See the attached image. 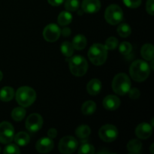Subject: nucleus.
Wrapping results in <instances>:
<instances>
[{
    "mask_svg": "<svg viewBox=\"0 0 154 154\" xmlns=\"http://www.w3.org/2000/svg\"><path fill=\"white\" fill-rule=\"evenodd\" d=\"M14 140L19 146H26L29 143V135L25 132H20L14 136Z\"/></svg>",
    "mask_w": 154,
    "mask_h": 154,
    "instance_id": "20",
    "label": "nucleus"
},
{
    "mask_svg": "<svg viewBox=\"0 0 154 154\" xmlns=\"http://www.w3.org/2000/svg\"><path fill=\"white\" fill-rule=\"evenodd\" d=\"M78 141L73 136L64 137L59 143V150L60 153L64 154H70L74 153L78 148Z\"/></svg>",
    "mask_w": 154,
    "mask_h": 154,
    "instance_id": "7",
    "label": "nucleus"
},
{
    "mask_svg": "<svg viewBox=\"0 0 154 154\" xmlns=\"http://www.w3.org/2000/svg\"><path fill=\"white\" fill-rule=\"evenodd\" d=\"M153 147H154V144H152V145H151V147H150V152H151V153H154Z\"/></svg>",
    "mask_w": 154,
    "mask_h": 154,
    "instance_id": "39",
    "label": "nucleus"
},
{
    "mask_svg": "<svg viewBox=\"0 0 154 154\" xmlns=\"http://www.w3.org/2000/svg\"><path fill=\"white\" fill-rule=\"evenodd\" d=\"M95 153V147L88 143H84L81 144L78 150L79 154H93Z\"/></svg>",
    "mask_w": 154,
    "mask_h": 154,
    "instance_id": "29",
    "label": "nucleus"
},
{
    "mask_svg": "<svg viewBox=\"0 0 154 154\" xmlns=\"http://www.w3.org/2000/svg\"><path fill=\"white\" fill-rule=\"evenodd\" d=\"M54 144L52 138L49 137H45L39 139L37 141L35 145V148L38 152L41 153H49L54 149Z\"/></svg>",
    "mask_w": 154,
    "mask_h": 154,
    "instance_id": "12",
    "label": "nucleus"
},
{
    "mask_svg": "<svg viewBox=\"0 0 154 154\" xmlns=\"http://www.w3.org/2000/svg\"><path fill=\"white\" fill-rule=\"evenodd\" d=\"M123 3L130 8H136L141 4V0H123Z\"/></svg>",
    "mask_w": 154,
    "mask_h": 154,
    "instance_id": "33",
    "label": "nucleus"
},
{
    "mask_svg": "<svg viewBox=\"0 0 154 154\" xmlns=\"http://www.w3.org/2000/svg\"><path fill=\"white\" fill-rule=\"evenodd\" d=\"M43 125V118L38 114H32L26 120V128L31 132L40 130Z\"/></svg>",
    "mask_w": 154,
    "mask_h": 154,
    "instance_id": "10",
    "label": "nucleus"
},
{
    "mask_svg": "<svg viewBox=\"0 0 154 154\" xmlns=\"http://www.w3.org/2000/svg\"><path fill=\"white\" fill-rule=\"evenodd\" d=\"M50 5L53 6H59L64 2L65 0H48Z\"/></svg>",
    "mask_w": 154,
    "mask_h": 154,
    "instance_id": "37",
    "label": "nucleus"
},
{
    "mask_svg": "<svg viewBox=\"0 0 154 154\" xmlns=\"http://www.w3.org/2000/svg\"><path fill=\"white\" fill-rule=\"evenodd\" d=\"M3 153L5 154H11V153H20V150L17 145L13 144H10L5 148Z\"/></svg>",
    "mask_w": 154,
    "mask_h": 154,
    "instance_id": "32",
    "label": "nucleus"
},
{
    "mask_svg": "<svg viewBox=\"0 0 154 154\" xmlns=\"http://www.w3.org/2000/svg\"><path fill=\"white\" fill-rule=\"evenodd\" d=\"M118 46V40L115 37H110L105 42V47L107 50H114Z\"/></svg>",
    "mask_w": 154,
    "mask_h": 154,
    "instance_id": "31",
    "label": "nucleus"
},
{
    "mask_svg": "<svg viewBox=\"0 0 154 154\" xmlns=\"http://www.w3.org/2000/svg\"><path fill=\"white\" fill-rule=\"evenodd\" d=\"M61 35V29L54 23H51L45 26L43 31L44 38L49 42H54L58 40Z\"/></svg>",
    "mask_w": 154,
    "mask_h": 154,
    "instance_id": "11",
    "label": "nucleus"
},
{
    "mask_svg": "<svg viewBox=\"0 0 154 154\" xmlns=\"http://www.w3.org/2000/svg\"><path fill=\"white\" fill-rule=\"evenodd\" d=\"M61 52L62 54L66 57H71L74 54V48L73 45L69 42H64L61 45Z\"/></svg>",
    "mask_w": 154,
    "mask_h": 154,
    "instance_id": "25",
    "label": "nucleus"
},
{
    "mask_svg": "<svg viewBox=\"0 0 154 154\" xmlns=\"http://www.w3.org/2000/svg\"><path fill=\"white\" fill-rule=\"evenodd\" d=\"M153 132V126L149 123H140L135 129V135L138 138L141 139H147L150 138Z\"/></svg>",
    "mask_w": 154,
    "mask_h": 154,
    "instance_id": "13",
    "label": "nucleus"
},
{
    "mask_svg": "<svg viewBox=\"0 0 154 154\" xmlns=\"http://www.w3.org/2000/svg\"><path fill=\"white\" fill-rule=\"evenodd\" d=\"M14 136V129L11 123L8 122H2L0 123V142L2 144H9Z\"/></svg>",
    "mask_w": 154,
    "mask_h": 154,
    "instance_id": "8",
    "label": "nucleus"
},
{
    "mask_svg": "<svg viewBox=\"0 0 154 154\" xmlns=\"http://www.w3.org/2000/svg\"><path fill=\"white\" fill-rule=\"evenodd\" d=\"M79 5L78 0H66L65 2V8L68 11H75L78 9Z\"/></svg>",
    "mask_w": 154,
    "mask_h": 154,
    "instance_id": "28",
    "label": "nucleus"
},
{
    "mask_svg": "<svg viewBox=\"0 0 154 154\" xmlns=\"http://www.w3.org/2000/svg\"><path fill=\"white\" fill-rule=\"evenodd\" d=\"M99 136L105 142H112L118 136V130L111 124H106L102 126L99 131Z\"/></svg>",
    "mask_w": 154,
    "mask_h": 154,
    "instance_id": "9",
    "label": "nucleus"
},
{
    "mask_svg": "<svg viewBox=\"0 0 154 154\" xmlns=\"http://www.w3.org/2000/svg\"><path fill=\"white\" fill-rule=\"evenodd\" d=\"M0 152H1V147H0Z\"/></svg>",
    "mask_w": 154,
    "mask_h": 154,
    "instance_id": "41",
    "label": "nucleus"
},
{
    "mask_svg": "<svg viewBox=\"0 0 154 154\" xmlns=\"http://www.w3.org/2000/svg\"><path fill=\"white\" fill-rule=\"evenodd\" d=\"M129 96L132 99H137L140 96V91L137 88L130 89L129 91Z\"/></svg>",
    "mask_w": 154,
    "mask_h": 154,
    "instance_id": "35",
    "label": "nucleus"
},
{
    "mask_svg": "<svg viewBox=\"0 0 154 154\" xmlns=\"http://www.w3.org/2000/svg\"><path fill=\"white\" fill-rule=\"evenodd\" d=\"M16 101L20 106L23 108L30 106L36 99V93L29 87H21L17 89L15 94Z\"/></svg>",
    "mask_w": 154,
    "mask_h": 154,
    "instance_id": "2",
    "label": "nucleus"
},
{
    "mask_svg": "<svg viewBox=\"0 0 154 154\" xmlns=\"http://www.w3.org/2000/svg\"><path fill=\"white\" fill-rule=\"evenodd\" d=\"M2 78H3V75H2V72H1V71H0V81H2Z\"/></svg>",
    "mask_w": 154,
    "mask_h": 154,
    "instance_id": "40",
    "label": "nucleus"
},
{
    "mask_svg": "<svg viewBox=\"0 0 154 154\" xmlns=\"http://www.w3.org/2000/svg\"><path fill=\"white\" fill-rule=\"evenodd\" d=\"M153 46L151 44H145L141 50V54L143 58L148 61L153 60Z\"/></svg>",
    "mask_w": 154,
    "mask_h": 154,
    "instance_id": "19",
    "label": "nucleus"
},
{
    "mask_svg": "<svg viewBox=\"0 0 154 154\" xmlns=\"http://www.w3.org/2000/svg\"><path fill=\"white\" fill-rule=\"evenodd\" d=\"M117 32L120 36L123 38H126L130 35L132 29H131L130 26L128 25L127 23H121L117 28Z\"/></svg>",
    "mask_w": 154,
    "mask_h": 154,
    "instance_id": "27",
    "label": "nucleus"
},
{
    "mask_svg": "<svg viewBox=\"0 0 154 154\" xmlns=\"http://www.w3.org/2000/svg\"><path fill=\"white\" fill-rule=\"evenodd\" d=\"M142 148V144L139 140L132 139L127 144V150L131 153H138Z\"/></svg>",
    "mask_w": 154,
    "mask_h": 154,
    "instance_id": "23",
    "label": "nucleus"
},
{
    "mask_svg": "<svg viewBox=\"0 0 154 154\" xmlns=\"http://www.w3.org/2000/svg\"><path fill=\"white\" fill-rule=\"evenodd\" d=\"M48 137L51 138H56L57 135V129H54V128H51V129H50L48 132Z\"/></svg>",
    "mask_w": 154,
    "mask_h": 154,
    "instance_id": "36",
    "label": "nucleus"
},
{
    "mask_svg": "<svg viewBox=\"0 0 154 154\" xmlns=\"http://www.w3.org/2000/svg\"><path fill=\"white\" fill-rule=\"evenodd\" d=\"M87 38L84 35H77L75 36L72 41V45H73L74 48L78 51H81V50L84 49L87 46Z\"/></svg>",
    "mask_w": 154,
    "mask_h": 154,
    "instance_id": "17",
    "label": "nucleus"
},
{
    "mask_svg": "<svg viewBox=\"0 0 154 154\" xmlns=\"http://www.w3.org/2000/svg\"><path fill=\"white\" fill-rule=\"evenodd\" d=\"M112 89L114 93L120 96L127 94L131 89V81L129 76L124 73L115 75L112 81Z\"/></svg>",
    "mask_w": 154,
    "mask_h": 154,
    "instance_id": "4",
    "label": "nucleus"
},
{
    "mask_svg": "<svg viewBox=\"0 0 154 154\" xmlns=\"http://www.w3.org/2000/svg\"><path fill=\"white\" fill-rule=\"evenodd\" d=\"M69 69L75 76L81 77L85 75L88 69V63L81 56H75L69 60Z\"/></svg>",
    "mask_w": 154,
    "mask_h": 154,
    "instance_id": "5",
    "label": "nucleus"
},
{
    "mask_svg": "<svg viewBox=\"0 0 154 154\" xmlns=\"http://www.w3.org/2000/svg\"><path fill=\"white\" fill-rule=\"evenodd\" d=\"M108 50L102 44H94L90 48L88 57L90 62L96 66H102L106 61Z\"/></svg>",
    "mask_w": 154,
    "mask_h": 154,
    "instance_id": "3",
    "label": "nucleus"
},
{
    "mask_svg": "<svg viewBox=\"0 0 154 154\" xmlns=\"http://www.w3.org/2000/svg\"><path fill=\"white\" fill-rule=\"evenodd\" d=\"M146 10L147 13L153 16L154 14V0H147L146 5Z\"/></svg>",
    "mask_w": 154,
    "mask_h": 154,
    "instance_id": "34",
    "label": "nucleus"
},
{
    "mask_svg": "<svg viewBox=\"0 0 154 154\" xmlns=\"http://www.w3.org/2000/svg\"><path fill=\"white\" fill-rule=\"evenodd\" d=\"M96 110V104L93 101H87L83 104L81 111L84 115H90L95 113Z\"/></svg>",
    "mask_w": 154,
    "mask_h": 154,
    "instance_id": "21",
    "label": "nucleus"
},
{
    "mask_svg": "<svg viewBox=\"0 0 154 154\" xmlns=\"http://www.w3.org/2000/svg\"><path fill=\"white\" fill-rule=\"evenodd\" d=\"M61 34L63 35V36H65V37H67V36L70 35L71 29L69 28H68V27H66V28H64L61 31Z\"/></svg>",
    "mask_w": 154,
    "mask_h": 154,
    "instance_id": "38",
    "label": "nucleus"
},
{
    "mask_svg": "<svg viewBox=\"0 0 154 154\" xmlns=\"http://www.w3.org/2000/svg\"><path fill=\"white\" fill-rule=\"evenodd\" d=\"M91 133V129L87 125H81L78 126L75 130V134L77 136L80 138H87V137L90 136Z\"/></svg>",
    "mask_w": 154,
    "mask_h": 154,
    "instance_id": "24",
    "label": "nucleus"
},
{
    "mask_svg": "<svg viewBox=\"0 0 154 154\" xmlns=\"http://www.w3.org/2000/svg\"><path fill=\"white\" fill-rule=\"evenodd\" d=\"M119 51H120V54H122L124 56H126L132 52V46L129 42H122L120 46H119Z\"/></svg>",
    "mask_w": 154,
    "mask_h": 154,
    "instance_id": "30",
    "label": "nucleus"
},
{
    "mask_svg": "<svg viewBox=\"0 0 154 154\" xmlns=\"http://www.w3.org/2000/svg\"><path fill=\"white\" fill-rule=\"evenodd\" d=\"M14 96V90L11 87H4L0 90V99L2 102H10Z\"/></svg>",
    "mask_w": 154,
    "mask_h": 154,
    "instance_id": "18",
    "label": "nucleus"
},
{
    "mask_svg": "<svg viewBox=\"0 0 154 154\" xmlns=\"http://www.w3.org/2000/svg\"><path fill=\"white\" fill-rule=\"evenodd\" d=\"M72 15L69 11H63L60 14L57 18L58 23L60 26H67L72 23Z\"/></svg>",
    "mask_w": 154,
    "mask_h": 154,
    "instance_id": "22",
    "label": "nucleus"
},
{
    "mask_svg": "<svg viewBox=\"0 0 154 154\" xmlns=\"http://www.w3.org/2000/svg\"><path fill=\"white\" fill-rule=\"evenodd\" d=\"M150 73V66L143 60H135L129 67V74L134 81L137 82L144 81Z\"/></svg>",
    "mask_w": 154,
    "mask_h": 154,
    "instance_id": "1",
    "label": "nucleus"
},
{
    "mask_svg": "<svg viewBox=\"0 0 154 154\" xmlns=\"http://www.w3.org/2000/svg\"><path fill=\"white\" fill-rule=\"evenodd\" d=\"M105 19L109 24L117 25L123 20V10L117 5H111L105 10Z\"/></svg>",
    "mask_w": 154,
    "mask_h": 154,
    "instance_id": "6",
    "label": "nucleus"
},
{
    "mask_svg": "<svg viewBox=\"0 0 154 154\" xmlns=\"http://www.w3.org/2000/svg\"><path fill=\"white\" fill-rule=\"evenodd\" d=\"M26 116V110L23 107L15 108L11 112V117L15 121H21Z\"/></svg>",
    "mask_w": 154,
    "mask_h": 154,
    "instance_id": "26",
    "label": "nucleus"
},
{
    "mask_svg": "<svg viewBox=\"0 0 154 154\" xmlns=\"http://www.w3.org/2000/svg\"><path fill=\"white\" fill-rule=\"evenodd\" d=\"M102 90V83L98 79H92L87 85V90L91 96H96Z\"/></svg>",
    "mask_w": 154,
    "mask_h": 154,
    "instance_id": "16",
    "label": "nucleus"
},
{
    "mask_svg": "<svg viewBox=\"0 0 154 154\" xmlns=\"http://www.w3.org/2000/svg\"><path fill=\"white\" fill-rule=\"evenodd\" d=\"M120 105V100L117 96L114 95L107 96L103 100V106L105 109L109 111L117 110Z\"/></svg>",
    "mask_w": 154,
    "mask_h": 154,
    "instance_id": "15",
    "label": "nucleus"
},
{
    "mask_svg": "<svg viewBox=\"0 0 154 154\" xmlns=\"http://www.w3.org/2000/svg\"><path fill=\"white\" fill-rule=\"evenodd\" d=\"M81 7L85 13H96L100 10L101 2L99 0H83Z\"/></svg>",
    "mask_w": 154,
    "mask_h": 154,
    "instance_id": "14",
    "label": "nucleus"
}]
</instances>
